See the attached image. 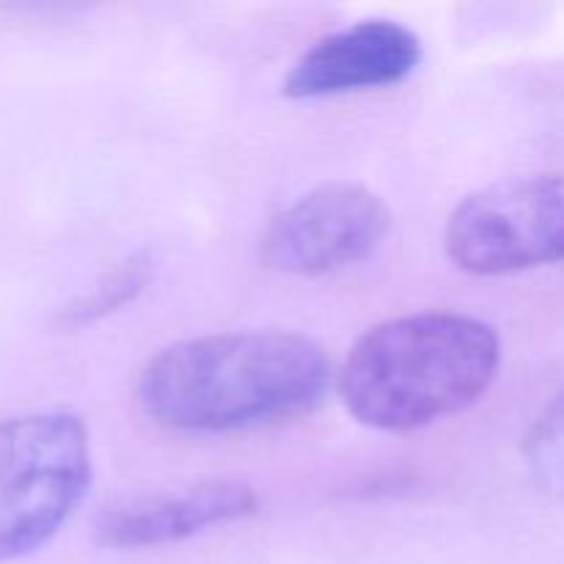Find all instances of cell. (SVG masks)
Here are the masks:
<instances>
[{
	"instance_id": "obj_1",
	"label": "cell",
	"mask_w": 564,
	"mask_h": 564,
	"mask_svg": "<svg viewBox=\"0 0 564 564\" xmlns=\"http://www.w3.org/2000/svg\"><path fill=\"white\" fill-rule=\"evenodd\" d=\"M328 386L330 361L308 336L226 330L160 350L141 372L138 400L160 427L226 435L308 416Z\"/></svg>"
},
{
	"instance_id": "obj_2",
	"label": "cell",
	"mask_w": 564,
	"mask_h": 564,
	"mask_svg": "<svg viewBox=\"0 0 564 564\" xmlns=\"http://www.w3.org/2000/svg\"><path fill=\"white\" fill-rule=\"evenodd\" d=\"M499 367V334L482 319L405 314L352 345L336 389L356 422L380 433H413L482 400Z\"/></svg>"
},
{
	"instance_id": "obj_3",
	"label": "cell",
	"mask_w": 564,
	"mask_h": 564,
	"mask_svg": "<svg viewBox=\"0 0 564 564\" xmlns=\"http://www.w3.org/2000/svg\"><path fill=\"white\" fill-rule=\"evenodd\" d=\"M91 482L80 416L44 411L0 422V562L33 554L58 534Z\"/></svg>"
},
{
	"instance_id": "obj_4",
	"label": "cell",
	"mask_w": 564,
	"mask_h": 564,
	"mask_svg": "<svg viewBox=\"0 0 564 564\" xmlns=\"http://www.w3.org/2000/svg\"><path fill=\"white\" fill-rule=\"evenodd\" d=\"M444 246L474 275L564 262V174L516 176L471 193L452 209Z\"/></svg>"
},
{
	"instance_id": "obj_5",
	"label": "cell",
	"mask_w": 564,
	"mask_h": 564,
	"mask_svg": "<svg viewBox=\"0 0 564 564\" xmlns=\"http://www.w3.org/2000/svg\"><path fill=\"white\" fill-rule=\"evenodd\" d=\"M389 229L391 209L378 193L356 182H328L270 220L262 257L279 273L319 279L372 257Z\"/></svg>"
},
{
	"instance_id": "obj_6",
	"label": "cell",
	"mask_w": 564,
	"mask_h": 564,
	"mask_svg": "<svg viewBox=\"0 0 564 564\" xmlns=\"http://www.w3.org/2000/svg\"><path fill=\"white\" fill-rule=\"evenodd\" d=\"M422 64V39L394 20H361L314 42L292 64L284 94L319 99L397 86Z\"/></svg>"
},
{
	"instance_id": "obj_7",
	"label": "cell",
	"mask_w": 564,
	"mask_h": 564,
	"mask_svg": "<svg viewBox=\"0 0 564 564\" xmlns=\"http://www.w3.org/2000/svg\"><path fill=\"white\" fill-rule=\"evenodd\" d=\"M257 512V494L240 479H204L176 494L141 496L102 510L94 538L102 549L138 551L180 543L209 527Z\"/></svg>"
},
{
	"instance_id": "obj_8",
	"label": "cell",
	"mask_w": 564,
	"mask_h": 564,
	"mask_svg": "<svg viewBox=\"0 0 564 564\" xmlns=\"http://www.w3.org/2000/svg\"><path fill=\"white\" fill-rule=\"evenodd\" d=\"M149 259L132 257L121 262L113 273L105 275L99 284H94L91 292L77 297L75 303L61 312L58 323L64 328H80V325L97 323V319L108 317L110 312H119L121 306L132 303V297L147 286L149 281Z\"/></svg>"
},
{
	"instance_id": "obj_9",
	"label": "cell",
	"mask_w": 564,
	"mask_h": 564,
	"mask_svg": "<svg viewBox=\"0 0 564 564\" xmlns=\"http://www.w3.org/2000/svg\"><path fill=\"white\" fill-rule=\"evenodd\" d=\"M527 463L540 488L564 505V391L529 433Z\"/></svg>"
}]
</instances>
